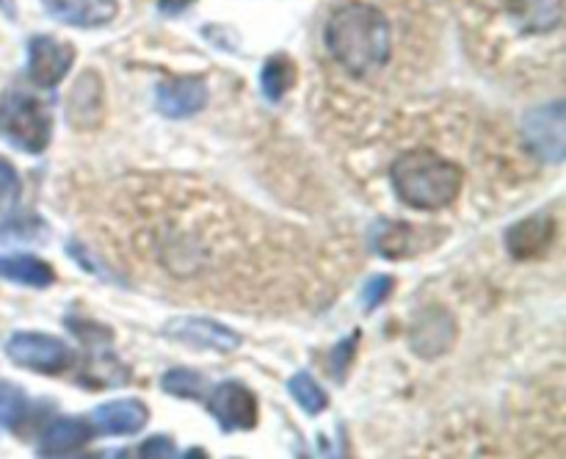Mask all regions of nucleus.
Listing matches in <instances>:
<instances>
[{
	"label": "nucleus",
	"instance_id": "nucleus-1",
	"mask_svg": "<svg viewBox=\"0 0 566 459\" xmlns=\"http://www.w3.org/2000/svg\"><path fill=\"white\" fill-rule=\"evenodd\" d=\"M324 42L348 75L368 77L390 61V20L368 3L337 6L326 20Z\"/></svg>",
	"mask_w": 566,
	"mask_h": 459
},
{
	"label": "nucleus",
	"instance_id": "nucleus-2",
	"mask_svg": "<svg viewBox=\"0 0 566 459\" xmlns=\"http://www.w3.org/2000/svg\"><path fill=\"white\" fill-rule=\"evenodd\" d=\"M390 182L401 202L418 210H437L459 197L462 169L431 149H412L392 160Z\"/></svg>",
	"mask_w": 566,
	"mask_h": 459
},
{
	"label": "nucleus",
	"instance_id": "nucleus-3",
	"mask_svg": "<svg viewBox=\"0 0 566 459\" xmlns=\"http://www.w3.org/2000/svg\"><path fill=\"white\" fill-rule=\"evenodd\" d=\"M0 138L28 155L44 153L53 138L48 105L25 92H6L0 97Z\"/></svg>",
	"mask_w": 566,
	"mask_h": 459
},
{
	"label": "nucleus",
	"instance_id": "nucleus-4",
	"mask_svg": "<svg viewBox=\"0 0 566 459\" xmlns=\"http://www.w3.org/2000/svg\"><path fill=\"white\" fill-rule=\"evenodd\" d=\"M6 354L20 368L36 371V374H64L72 365V348L44 332H14L6 343Z\"/></svg>",
	"mask_w": 566,
	"mask_h": 459
},
{
	"label": "nucleus",
	"instance_id": "nucleus-5",
	"mask_svg": "<svg viewBox=\"0 0 566 459\" xmlns=\"http://www.w3.org/2000/svg\"><path fill=\"white\" fill-rule=\"evenodd\" d=\"M525 144L534 149L539 158L562 164L564 160V103L553 100V103L539 105V108L528 111L523 119Z\"/></svg>",
	"mask_w": 566,
	"mask_h": 459
},
{
	"label": "nucleus",
	"instance_id": "nucleus-6",
	"mask_svg": "<svg viewBox=\"0 0 566 459\" xmlns=\"http://www.w3.org/2000/svg\"><path fill=\"white\" fill-rule=\"evenodd\" d=\"M210 415L224 431H249L258 426V398L241 382H221L208 401Z\"/></svg>",
	"mask_w": 566,
	"mask_h": 459
},
{
	"label": "nucleus",
	"instance_id": "nucleus-7",
	"mask_svg": "<svg viewBox=\"0 0 566 459\" xmlns=\"http://www.w3.org/2000/svg\"><path fill=\"white\" fill-rule=\"evenodd\" d=\"M75 64V48L55 36H33L28 42V77L39 88H53Z\"/></svg>",
	"mask_w": 566,
	"mask_h": 459
},
{
	"label": "nucleus",
	"instance_id": "nucleus-8",
	"mask_svg": "<svg viewBox=\"0 0 566 459\" xmlns=\"http://www.w3.org/2000/svg\"><path fill=\"white\" fill-rule=\"evenodd\" d=\"M208 83L199 75L169 77L155 92V105L164 116L171 119H186V116L199 114L208 105Z\"/></svg>",
	"mask_w": 566,
	"mask_h": 459
},
{
	"label": "nucleus",
	"instance_id": "nucleus-9",
	"mask_svg": "<svg viewBox=\"0 0 566 459\" xmlns=\"http://www.w3.org/2000/svg\"><path fill=\"white\" fill-rule=\"evenodd\" d=\"M166 335H171L175 341L188 343V346L197 348H213V352H235L241 346V337L238 332L227 330L224 324L210 319H191V315H180V319L169 321L164 326Z\"/></svg>",
	"mask_w": 566,
	"mask_h": 459
},
{
	"label": "nucleus",
	"instance_id": "nucleus-10",
	"mask_svg": "<svg viewBox=\"0 0 566 459\" xmlns=\"http://www.w3.org/2000/svg\"><path fill=\"white\" fill-rule=\"evenodd\" d=\"M556 241V221L551 213H534L506 232V249L517 260H536Z\"/></svg>",
	"mask_w": 566,
	"mask_h": 459
},
{
	"label": "nucleus",
	"instance_id": "nucleus-11",
	"mask_svg": "<svg viewBox=\"0 0 566 459\" xmlns=\"http://www.w3.org/2000/svg\"><path fill=\"white\" fill-rule=\"evenodd\" d=\"M149 409L138 398H125V401L99 404L92 413V426L99 435H136L147 426Z\"/></svg>",
	"mask_w": 566,
	"mask_h": 459
},
{
	"label": "nucleus",
	"instance_id": "nucleus-12",
	"mask_svg": "<svg viewBox=\"0 0 566 459\" xmlns=\"http://www.w3.org/2000/svg\"><path fill=\"white\" fill-rule=\"evenodd\" d=\"M42 6L53 20L77 28L108 25L119 11L116 0H42Z\"/></svg>",
	"mask_w": 566,
	"mask_h": 459
},
{
	"label": "nucleus",
	"instance_id": "nucleus-13",
	"mask_svg": "<svg viewBox=\"0 0 566 459\" xmlns=\"http://www.w3.org/2000/svg\"><path fill=\"white\" fill-rule=\"evenodd\" d=\"M66 119L77 131L97 127L99 119H103V83H99L94 72H86L75 83V88H72L70 105H66Z\"/></svg>",
	"mask_w": 566,
	"mask_h": 459
},
{
	"label": "nucleus",
	"instance_id": "nucleus-14",
	"mask_svg": "<svg viewBox=\"0 0 566 459\" xmlns=\"http://www.w3.org/2000/svg\"><path fill=\"white\" fill-rule=\"evenodd\" d=\"M94 429L86 420L77 418H59L42 431L39 437V453L42 457H66V453H75L92 440Z\"/></svg>",
	"mask_w": 566,
	"mask_h": 459
},
{
	"label": "nucleus",
	"instance_id": "nucleus-15",
	"mask_svg": "<svg viewBox=\"0 0 566 459\" xmlns=\"http://www.w3.org/2000/svg\"><path fill=\"white\" fill-rule=\"evenodd\" d=\"M457 337V324L448 313L442 310H429L418 319L412 332V346L415 352L423 354V357H434V354H442Z\"/></svg>",
	"mask_w": 566,
	"mask_h": 459
},
{
	"label": "nucleus",
	"instance_id": "nucleus-16",
	"mask_svg": "<svg viewBox=\"0 0 566 459\" xmlns=\"http://www.w3.org/2000/svg\"><path fill=\"white\" fill-rule=\"evenodd\" d=\"M509 11L525 33L556 31L564 17L562 0H512Z\"/></svg>",
	"mask_w": 566,
	"mask_h": 459
},
{
	"label": "nucleus",
	"instance_id": "nucleus-17",
	"mask_svg": "<svg viewBox=\"0 0 566 459\" xmlns=\"http://www.w3.org/2000/svg\"><path fill=\"white\" fill-rule=\"evenodd\" d=\"M0 277L28 288H48L55 282V271L50 269V263L33 254H0Z\"/></svg>",
	"mask_w": 566,
	"mask_h": 459
},
{
	"label": "nucleus",
	"instance_id": "nucleus-18",
	"mask_svg": "<svg viewBox=\"0 0 566 459\" xmlns=\"http://www.w3.org/2000/svg\"><path fill=\"white\" fill-rule=\"evenodd\" d=\"M370 243H374V249L381 258H407V254L415 252V230L412 225H403V221L376 225L374 232H370Z\"/></svg>",
	"mask_w": 566,
	"mask_h": 459
},
{
	"label": "nucleus",
	"instance_id": "nucleus-19",
	"mask_svg": "<svg viewBox=\"0 0 566 459\" xmlns=\"http://www.w3.org/2000/svg\"><path fill=\"white\" fill-rule=\"evenodd\" d=\"M296 64H293L291 55L276 53L271 55L263 64V72H260V86H263V94L276 103V100L285 97L293 86H296Z\"/></svg>",
	"mask_w": 566,
	"mask_h": 459
},
{
	"label": "nucleus",
	"instance_id": "nucleus-20",
	"mask_svg": "<svg viewBox=\"0 0 566 459\" xmlns=\"http://www.w3.org/2000/svg\"><path fill=\"white\" fill-rule=\"evenodd\" d=\"M287 390H291V396L302 404V409L307 415L324 413L326 404H329V396H326L324 387H321L313 376L304 374V371L302 374L291 376V382H287Z\"/></svg>",
	"mask_w": 566,
	"mask_h": 459
},
{
	"label": "nucleus",
	"instance_id": "nucleus-21",
	"mask_svg": "<svg viewBox=\"0 0 566 459\" xmlns=\"http://www.w3.org/2000/svg\"><path fill=\"white\" fill-rule=\"evenodd\" d=\"M205 387H208V379L199 371L171 368L169 374H164V390L177 398H193V401H199L205 396Z\"/></svg>",
	"mask_w": 566,
	"mask_h": 459
},
{
	"label": "nucleus",
	"instance_id": "nucleus-22",
	"mask_svg": "<svg viewBox=\"0 0 566 459\" xmlns=\"http://www.w3.org/2000/svg\"><path fill=\"white\" fill-rule=\"evenodd\" d=\"M28 413V398L25 393L20 390L11 382L0 379V429L6 426H17Z\"/></svg>",
	"mask_w": 566,
	"mask_h": 459
},
{
	"label": "nucleus",
	"instance_id": "nucleus-23",
	"mask_svg": "<svg viewBox=\"0 0 566 459\" xmlns=\"http://www.w3.org/2000/svg\"><path fill=\"white\" fill-rule=\"evenodd\" d=\"M44 236V221L36 216H17L0 225V243H17V241H36Z\"/></svg>",
	"mask_w": 566,
	"mask_h": 459
},
{
	"label": "nucleus",
	"instance_id": "nucleus-24",
	"mask_svg": "<svg viewBox=\"0 0 566 459\" xmlns=\"http://www.w3.org/2000/svg\"><path fill=\"white\" fill-rule=\"evenodd\" d=\"M357 343H359V332H352L346 341H340L335 348H332L329 365H332V374H335V379H343V376H346V368L352 365L354 352H357Z\"/></svg>",
	"mask_w": 566,
	"mask_h": 459
},
{
	"label": "nucleus",
	"instance_id": "nucleus-25",
	"mask_svg": "<svg viewBox=\"0 0 566 459\" xmlns=\"http://www.w3.org/2000/svg\"><path fill=\"white\" fill-rule=\"evenodd\" d=\"M17 199H20V177L9 160L0 158V210L11 208Z\"/></svg>",
	"mask_w": 566,
	"mask_h": 459
},
{
	"label": "nucleus",
	"instance_id": "nucleus-26",
	"mask_svg": "<svg viewBox=\"0 0 566 459\" xmlns=\"http://www.w3.org/2000/svg\"><path fill=\"white\" fill-rule=\"evenodd\" d=\"M390 291H392V280H390V277H385V274L370 277V280L365 282V291H363L365 310H376L381 302H387Z\"/></svg>",
	"mask_w": 566,
	"mask_h": 459
},
{
	"label": "nucleus",
	"instance_id": "nucleus-27",
	"mask_svg": "<svg viewBox=\"0 0 566 459\" xmlns=\"http://www.w3.org/2000/svg\"><path fill=\"white\" fill-rule=\"evenodd\" d=\"M171 453H175V442H171L169 437H164V435L149 437L147 442H142V446H138V457L164 459V457H171Z\"/></svg>",
	"mask_w": 566,
	"mask_h": 459
},
{
	"label": "nucleus",
	"instance_id": "nucleus-28",
	"mask_svg": "<svg viewBox=\"0 0 566 459\" xmlns=\"http://www.w3.org/2000/svg\"><path fill=\"white\" fill-rule=\"evenodd\" d=\"M191 3L193 0H158V9H160V14L177 17V14H182V11H186Z\"/></svg>",
	"mask_w": 566,
	"mask_h": 459
}]
</instances>
